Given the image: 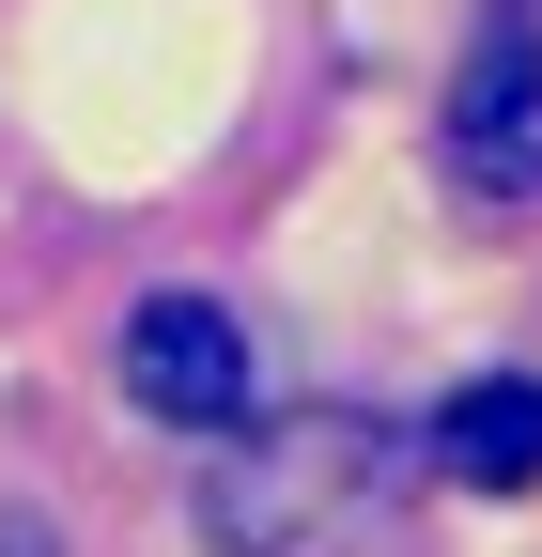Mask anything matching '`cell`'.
Returning <instances> with one entry per match:
<instances>
[{"mask_svg": "<svg viewBox=\"0 0 542 557\" xmlns=\"http://www.w3.org/2000/svg\"><path fill=\"white\" fill-rule=\"evenodd\" d=\"M449 171L481 201H542V62L527 47H481L449 94Z\"/></svg>", "mask_w": 542, "mask_h": 557, "instance_id": "2", "label": "cell"}, {"mask_svg": "<svg viewBox=\"0 0 542 557\" xmlns=\"http://www.w3.org/2000/svg\"><path fill=\"white\" fill-rule=\"evenodd\" d=\"M496 47H527V62H542V0H496Z\"/></svg>", "mask_w": 542, "mask_h": 557, "instance_id": "4", "label": "cell"}, {"mask_svg": "<svg viewBox=\"0 0 542 557\" xmlns=\"http://www.w3.org/2000/svg\"><path fill=\"white\" fill-rule=\"evenodd\" d=\"M124 403L171 434H248V325L218 295H140L124 310Z\"/></svg>", "mask_w": 542, "mask_h": 557, "instance_id": "1", "label": "cell"}, {"mask_svg": "<svg viewBox=\"0 0 542 557\" xmlns=\"http://www.w3.org/2000/svg\"><path fill=\"white\" fill-rule=\"evenodd\" d=\"M434 480H465V496H512V480H542V387L527 372H481L434 403Z\"/></svg>", "mask_w": 542, "mask_h": 557, "instance_id": "3", "label": "cell"}, {"mask_svg": "<svg viewBox=\"0 0 542 557\" xmlns=\"http://www.w3.org/2000/svg\"><path fill=\"white\" fill-rule=\"evenodd\" d=\"M0 557H47V542H32V527H0Z\"/></svg>", "mask_w": 542, "mask_h": 557, "instance_id": "5", "label": "cell"}]
</instances>
